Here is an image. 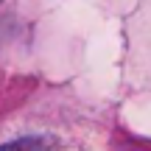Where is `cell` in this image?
Here are the masks:
<instances>
[{"mask_svg":"<svg viewBox=\"0 0 151 151\" xmlns=\"http://www.w3.org/2000/svg\"><path fill=\"white\" fill-rule=\"evenodd\" d=\"M22 146H48V140H37V137H28V140H17V143H9L6 148H22Z\"/></svg>","mask_w":151,"mask_h":151,"instance_id":"6da1fadb","label":"cell"}]
</instances>
